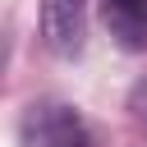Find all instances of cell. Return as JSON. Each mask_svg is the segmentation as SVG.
Returning a JSON list of instances; mask_svg holds the SVG:
<instances>
[{"label":"cell","instance_id":"cell-4","mask_svg":"<svg viewBox=\"0 0 147 147\" xmlns=\"http://www.w3.org/2000/svg\"><path fill=\"white\" fill-rule=\"evenodd\" d=\"M129 110H133V119L147 129V78L133 83V92H129Z\"/></svg>","mask_w":147,"mask_h":147},{"label":"cell","instance_id":"cell-2","mask_svg":"<svg viewBox=\"0 0 147 147\" xmlns=\"http://www.w3.org/2000/svg\"><path fill=\"white\" fill-rule=\"evenodd\" d=\"M87 23H92V0H41V41L60 60L83 55Z\"/></svg>","mask_w":147,"mask_h":147},{"label":"cell","instance_id":"cell-3","mask_svg":"<svg viewBox=\"0 0 147 147\" xmlns=\"http://www.w3.org/2000/svg\"><path fill=\"white\" fill-rule=\"evenodd\" d=\"M101 18L119 46L129 51L147 46V0H101Z\"/></svg>","mask_w":147,"mask_h":147},{"label":"cell","instance_id":"cell-1","mask_svg":"<svg viewBox=\"0 0 147 147\" xmlns=\"http://www.w3.org/2000/svg\"><path fill=\"white\" fill-rule=\"evenodd\" d=\"M18 147H92V133H87V119L78 115V106L41 96L18 119Z\"/></svg>","mask_w":147,"mask_h":147}]
</instances>
